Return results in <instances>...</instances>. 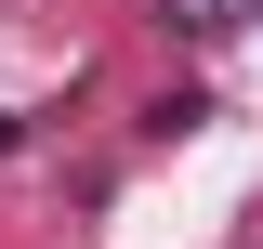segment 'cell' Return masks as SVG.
<instances>
[{
	"label": "cell",
	"mask_w": 263,
	"mask_h": 249,
	"mask_svg": "<svg viewBox=\"0 0 263 249\" xmlns=\"http://www.w3.org/2000/svg\"><path fill=\"white\" fill-rule=\"evenodd\" d=\"M0 157H13V118H0Z\"/></svg>",
	"instance_id": "cell-2"
},
{
	"label": "cell",
	"mask_w": 263,
	"mask_h": 249,
	"mask_svg": "<svg viewBox=\"0 0 263 249\" xmlns=\"http://www.w3.org/2000/svg\"><path fill=\"white\" fill-rule=\"evenodd\" d=\"M250 13H263V0H158V27H171V39H237Z\"/></svg>",
	"instance_id": "cell-1"
}]
</instances>
